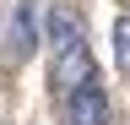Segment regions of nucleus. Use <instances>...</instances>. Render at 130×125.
<instances>
[{"label":"nucleus","mask_w":130,"mask_h":125,"mask_svg":"<svg viewBox=\"0 0 130 125\" xmlns=\"http://www.w3.org/2000/svg\"><path fill=\"white\" fill-rule=\"evenodd\" d=\"M49 82H54V92H71V87H81V82H92V54H87V44L60 49L54 65H49Z\"/></svg>","instance_id":"obj_3"},{"label":"nucleus","mask_w":130,"mask_h":125,"mask_svg":"<svg viewBox=\"0 0 130 125\" xmlns=\"http://www.w3.org/2000/svg\"><path fill=\"white\" fill-rule=\"evenodd\" d=\"M65 125H108V98L98 82H81L65 92Z\"/></svg>","instance_id":"obj_2"},{"label":"nucleus","mask_w":130,"mask_h":125,"mask_svg":"<svg viewBox=\"0 0 130 125\" xmlns=\"http://www.w3.org/2000/svg\"><path fill=\"white\" fill-rule=\"evenodd\" d=\"M114 65H119V71H130V11L114 22Z\"/></svg>","instance_id":"obj_5"},{"label":"nucleus","mask_w":130,"mask_h":125,"mask_svg":"<svg viewBox=\"0 0 130 125\" xmlns=\"http://www.w3.org/2000/svg\"><path fill=\"white\" fill-rule=\"evenodd\" d=\"M49 44H54V54L71 49V44H81V17H76V11H65V6L49 11Z\"/></svg>","instance_id":"obj_4"},{"label":"nucleus","mask_w":130,"mask_h":125,"mask_svg":"<svg viewBox=\"0 0 130 125\" xmlns=\"http://www.w3.org/2000/svg\"><path fill=\"white\" fill-rule=\"evenodd\" d=\"M32 49H38V0H16L11 27H6V60H11V65H22Z\"/></svg>","instance_id":"obj_1"}]
</instances>
